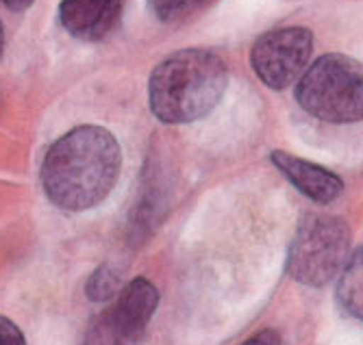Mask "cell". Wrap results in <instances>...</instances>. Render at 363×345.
I'll use <instances>...</instances> for the list:
<instances>
[{
	"mask_svg": "<svg viewBox=\"0 0 363 345\" xmlns=\"http://www.w3.org/2000/svg\"><path fill=\"white\" fill-rule=\"evenodd\" d=\"M350 230L342 217L313 213L307 215L289 246L287 269L301 285L322 287L346 267Z\"/></svg>",
	"mask_w": 363,
	"mask_h": 345,
	"instance_id": "cell-4",
	"label": "cell"
},
{
	"mask_svg": "<svg viewBox=\"0 0 363 345\" xmlns=\"http://www.w3.org/2000/svg\"><path fill=\"white\" fill-rule=\"evenodd\" d=\"M313 52V35L305 26H283L263 33L250 52L252 70L270 89L301 81Z\"/></svg>",
	"mask_w": 363,
	"mask_h": 345,
	"instance_id": "cell-6",
	"label": "cell"
},
{
	"mask_svg": "<svg viewBox=\"0 0 363 345\" xmlns=\"http://www.w3.org/2000/svg\"><path fill=\"white\" fill-rule=\"evenodd\" d=\"M120 293V281L111 267H101L91 273L87 283V295L94 302H105Z\"/></svg>",
	"mask_w": 363,
	"mask_h": 345,
	"instance_id": "cell-11",
	"label": "cell"
},
{
	"mask_svg": "<svg viewBox=\"0 0 363 345\" xmlns=\"http://www.w3.org/2000/svg\"><path fill=\"white\" fill-rule=\"evenodd\" d=\"M122 165L116 137L101 126H79L50 146L42 163V185L63 211H87L113 189Z\"/></svg>",
	"mask_w": 363,
	"mask_h": 345,
	"instance_id": "cell-1",
	"label": "cell"
},
{
	"mask_svg": "<svg viewBox=\"0 0 363 345\" xmlns=\"http://www.w3.org/2000/svg\"><path fill=\"white\" fill-rule=\"evenodd\" d=\"M270 159L279 167L281 174L296 189H298L303 196L320 202V204L333 202L344 189L342 179L337 174H333V171H328L326 167L318 165V163L305 161L301 157H294V154L283 152V150H274L270 154Z\"/></svg>",
	"mask_w": 363,
	"mask_h": 345,
	"instance_id": "cell-8",
	"label": "cell"
},
{
	"mask_svg": "<svg viewBox=\"0 0 363 345\" xmlns=\"http://www.w3.org/2000/svg\"><path fill=\"white\" fill-rule=\"evenodd\" d=\"M244 345H281V336L274 330H263V332L250 336Z\"/></svg>",
	"mask_w": 363,
	"mask_h": 345,
	"instance_id": "cell-13",
	"label": "cell"
},
{
	"mask_svg": "<svg viewBox=\"0 0 363 345\" xmlns=\"http://www.w3.org/2000/svg\"><path fill=\"white\" fill-rule=\"evenodd\" d=\"M9 11H16V13H20V11H24V9H28L35 0H0Z\"/></svg>",
	"mask_w": 363,
	"mask_h": 345,
	"instance_id": "cell-14",
	"label": "cell"
},
{
	"mask_svg": "<svg viewBox=\"0 0 363 345\" xmlns=\"http://www.w3.org/2000/svg\"><path fill=\"white\" fill-rule=\"evenodd\" d=\"M0 345H26L22 330L7 317H0Z\"/></svg>",
	"mask_w": 363,
	"mask_h": 345,
	"instance_id": "cell-12",
	"label": "cell"
},
{
	"mask_svg": "<svg viewBox=\"0 0 363 345\" xmlns=\"http://www.w3.org/2000/svg\"><path fill=\"white\" fill-rule=\"evenodd\" d=\"M226 89L224 61L201 48L163 59L150 74V111L163 124H189L209 115Z\"/></svg>",
	"mask_w": 363,
	"mask_h": 345,
	"instance_id": "cell-2",
	"label": "cell"
},
{
	"mask_svg": "<svg viewBox=\"0 0 363 345\" xmlns=\"http://www.w3.org/2000/svg\"><path fill=\"white\" fill-rule=\"evenodd\" d=\"M159 304L157 287L146 278L130 281L98 315L87 332L85 345H138Z\"/></svg>",
	"mask_w": 363,
	"mask_h": 345,
	"instance_id": "cell-5",
	"label": "cell"
},
{
	"mask_svg": "<svg viewBox=\"0 0 363 345\" xmlns=\"http://www.w3.org/2000/svg\"><path fill=\"white\" fill-rule=\"evenodd\" d=\"M337 302L348 315L363 322V248H359L342 269Z\"/></svg>",
	"mask_w": 363,
	"mask_h": 345,
	"instance_id": "cell-9",
	"label": "cell"
},
{
	"mask_svg": "<svg viewBox=\"0 0 363 345\" xmlns=\"http://www.w3.org/2000/svg\"><path fill=\"white\" fill-rule=\"evenodd\" d=\"M152 13L166 24H177L201 9L207 0H148Z\"/></svg>",
	"mask_w": 363,
	"mask_h": 345,
	"instance_id": "cell-10",
	"label": "cell"
},
{
	"mask_svg": "<svg viewBox=\"0 0 363 345\" xmlns=\"http://www.w3.org/2000/svg\"><path fill=\"white\" fill-rule=\"evenodd\" d=\"M296 100L322 122L352 124L363 120V63L346 55L315 59L296 85Z\"/></svg>",
	"mask_w": 363,
	"mask_h": 345,
	"instance_id": "cell-3",
	"label": "cell"
},
{
	"mask_svg": "<svg viewBox=\"0 0 363 345\" xmlns=\"http://www.w3.org/2000/svg\"><path fill=\"white\" fill-rule=\"evenodd\" d=\"M122 7L124 0H61L59 20L72 38L98 42L113 30Z\"/></svg>",
	"mask_w": 363,
	"mask_h": 345,
	"instance_id": "cell-7",
	"label": "cell"
},
{
	"mask_svg": "<svg viewBox=\"0 0 363 345\" xmlns=\"http://www.w3.org/2000/svg\"><path fill=\"white\" fill-rule=\"evenodd\" d=\"M3 48H5V33H3V22H0V57H3Z\"/></svg>",
	"mask_w": 363,
	"mask_h": 345,
	"instance_id": "cell-15",
	"label": "cell"
}]
</instances>
